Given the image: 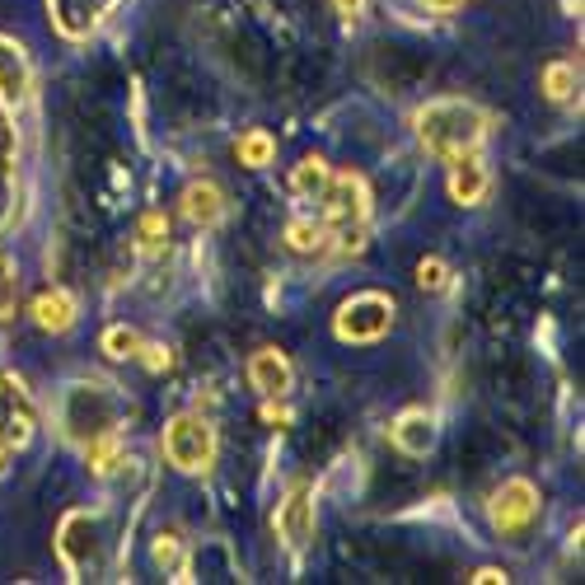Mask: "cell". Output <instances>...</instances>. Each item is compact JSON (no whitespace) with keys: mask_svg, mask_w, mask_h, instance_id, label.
Returning <instances> with one entry per match:
<instances>
[{"mask_svg":"<svg viewBox=\"0 0 585 585\" xmlns=\"http://www.w3.org/2000/svg\"><path fill=\"white\" fill-rule=\"evenodd\" d=\"M417 136L431 155L450 159V155H464L477 150L487 136V113L469 99H436L417 113Z\"/></svg>","mask_w":585,"mask_h":585,"instance_id":"1","label":"cell"},{"mask_svg":"<svg viewBox=\"0 0 585 585\" xmlns=\"http://www.w3.org/2000/svg\"><path fill=\"white\" fill-rule=\"evenodd\" d=\"M165 459L183 473H206L211 459H216V431H211V421L192 417V413L173 417L165 427Z\"/></svg>","mask_w":585,"mask_h":585,"instance_id":"2","label":"cell"},{"mask_svg":"<svg viewBox=\"0 0 585 585\" xmlns=\"http://www.w3.org/2000/svg\"><path fill=\"white\" fill-rule=\"evenodd\" d=\"M342 342H380L389 328H394V300L380 295V291H361L342 300L338 318H333Z\"/></svg>","mask_w":585,"mask_h":585,"instance_id":"3","label":"cell"},{"mask_svg":"<svg viewBox=\"0 0 585 585\" xmlns=\"http://www.w3.org/2000/svg\"><path fill=\"white\" fill-rule=\"evenodd\" d=\"M539 520V492L525 477H510V483L496 487L492 496V525L496 535H525L529 525Z\"/></svg>","mask_w":585,"mask_h":585,"instance_id":"4","label":"cell"},{"mask_svg":"<svg viewBox=\"0 0 585 585\" xmlns=\"http://www.w3.org/2000/svg\"><path fill=\"white\" fill-rule=\"evenodd\" d=\"M277 535L291 553H305L310 539H314V492L310 483H295L277 506Z\"/></svg>","mask_w":585,"mask_h":585,"instance_id":"5","label":"cell"},{"mask_svg":"<svg viewBox=\"0 0 585 585\" xmlns=\"http://www.w3.org/2000/svg\"><path fill=\"white\" fill-rule=\"evenodd\" d=\"M318 202H324V216H328L333 229L361 225V221H365V206H370L365 183L357 179V173H333L328 188H324V198H318Z\"/></svg>","mask_w":585,"mask_h":585,"instance_id":"6","label":"cell"},{"mask_svg":"<svg viewBox=\"0 0 585 585\" xmlns=\"http://www.w3.org/2000/svg\"><path fill=\"white\" fill-rule=\"evenodd\" d=\"M29 94H33V66H29L24 43L0 38V103L5 109H24Z\"/></svg>","mask_w":585,"mask_h":585,"instance_id":"7","label":"cell"},{"mask_svg":"<svg viewBox=\"0 0 585 585\" xmlns=\"http://www.w3.org/2000/svg\"><path fill=\"white\" fill-rule=\"evenodd\" d=\"M61 558H66V566L70 572H90V566L99 562V520L94 516H85V510H76V516H66V525H61Z\"/></svg>","mask_w":585,"mask_h":585,"instance_id":"8","label":"cell"},{"mask_svg":"<svg viewBox=\"0 0 585 585\" xmlns=\"http://www.w3.org/2000/svg\"><path fill=\"white\" fill-rule=\"evenodd\" d=\"M487 165L477 159V150H464V155H450V198L459 206H477L487 198Z\"/></svg>","mask_w":585,"mask_h":585,"instance_id":"9","label":"cell"},{"mask_svg":"<svg viewBox=\"0 0 585 585\" xmlns=\"http://www.w3.org/2000/svg\"><path fill=\"white\" fill-rule=\"evenodd\" d=\"M389 440H394L403 454H413V459L431 454V446H436V417L421 413V407H413V413H403L394 427H389Z\"/></svg>","mask_w":585,"mask_h":585,"instance_id":"10","label":"cell"},{"mask_svg":"<svg viewBox=\"0 0 585 585\" xmlns=\"http://www.w3.org/2000/svg\"><path fill=\"white\" fill-rule=\"evenodd\" d=\"M248 380H254L262 398H281L291 389V361L281 357L277 347H262V351H254V361H248Z\"/></svg>","mask_w":585,"mask_h":585,"instance_id":"11","label":"cell"},{"mask_svg":"<svg viewBox=\"0 0 585 585\" xmlns=\"http://www.w3.org/2000/svg\"><path fill=\"white\" fill-rule=\"evenodd\" d=\"M76 295L70 291H43L38 300H33V324H38L43 333H70L76 328Z\"/></svg>","mask_w":585,"mask_h":585,"instance_id":"12","label":"cell"},{"mask_svg":"<svg viewBox=\"0 0 585 585\" xmlns=\"http://www.w3.org/2000/svg\"><path fill=\"white\" fill-rule=\"evenodd\" d=\"M183 216H188L192 225L211 229V225H216V221L225 216L221 188H216V183H188V188H183Z\"/></svg>","mask_w":585,"mask_h":585,"instance_id":"13","label":"cell"},{"mask_svg":"<svg viewBox=\"0 0 585 585\" xmlns=\"http://www.w3.org/2000/svg\"><path fill=\"white\" fill-rule=\"evenodd\" d=\"M85 459H90V473L94 477H109L122 469V436L117 431H99L85 440Z\"/></svg>","mask_w":585,"mask_h":585,"instance_id":"14","label":"cell"},{"mask_svg":"<svg viewBox=\"0 0 585 585\" xmlns=\"http://www.w3.org/2000/svg\"><path fill=\"white\" fill-rule=\"evenodd\" d=\"M328 179H333V169H328L318 155H310V159H300V165H295L291 188H295V198L318 202V198H324V188H328Z\"/></svg>","mask_w":585,"mask_h":585,"instance_id":"15","label":"cell"},{"mask_svg":"<svg viewBox=\"0 0 585 585\" xmlns=\"http://www.w3.org/2000/svg\"><path fill=\"white\" fill-rule=\"evenodd\" d=\"M10 202H14V127L0 122V225L10 221Z\"/></svg>","mask_w":585,"mask_h":585,"instance_id":"16","label":"cell"},{"mask_svg":"<svg viewBox=\"0 0 585 585\" xmlns=\"http://www.w3.org/2000/svg\"><path fill=\"white\" fill-rule=\"evenodd\" d=\"M235 155H239V165L262 169V165H272V159H277V140L268 132H244L235 140Z\"/></svg>","mask_w":585,"mask_h":585,"instance_id":"17","label":"cell"},{"mask_svg":"<svg viewBox=\"0 0 585 585\" xmlns=\"http://www.w3.org/2000/svg\"><path fill=\"white\" fill-rule=\"evenodd\" d=\"M103 351H109L113 361H136V351H140V333L127 328V324H113L109 333H103Z\"/></svg>","mask_w":585,"mask_h":585,"instance_id":"18","label":"cell"},{"mask_svg":"<svg viewBox=\"0 0 585 585\" xmlns=\"http://www.w3.org/2000/svg\"><path fill=\"white\" fill-rule=\"evenodd\" d=\"M286 244L295 248V254H318V248H324V225H314V221H291V225H286Z\"/></svg>","mask_w":585,"mask_h":585,"instance_id":"19","label":"cell"},{"mask_svg":"<svg viewBox=\"0 0 585 585\" xmlns=\"http://www.w3.org/2000/svg\"><path fill=\"white\" fill-rule=\"evenodd\" d=\"M543 90H548V99H572L576 94V66L553 61L543 70Z\"/></svg>","mask_w":585,"mask_h":585,"instance_id":"20","label":"cell"},{"mask_svg":"<svg viewBox=\"0 0 585 585\" xmlns=\"http://www.w3.org/2000/svg\"><path fill=\"white\" fill-rule=\"evenodd\" d=\"M165 239H169V216L165 211H146L140 216V248L155 254V248H165Z\"/></svg>","mask_w":585,"mask_h":585,"instance_id":"21","label":"cell"},{"mask_svg":"<svg viewBox=\"0 0 585 585\" xmlns=\"http://www.w3.org/2000/svg\"><path fill=\"white\" fill-rule=\"evenodd\" d=\"M150 558L165 566V572H179V566H183V543H179V535H159L155 548H150Z\"/></svg>","mask_w":585,"mask_h":585,"instance_id":"22","label":"cell"},{"mask_svg":"<svg viewBox=\"0 0 585 585\" xmlns=\"http://www.w3.org/2000/svg\"><path fill=\"white\" fill-rule=\"evenodd\" d=\"M446 281H450V268H446L440 258H421V262H417V286H421V291H440Z\"/></svg>","mask_w":585,"mask_h":585,"instance_id":"23","label":"cell"},{"mask_svg":"<svg viewBox=\"0 0 585 585\" xmlns=\"http://www.w3.org/2000/svg\"><path fill=\"white\" fill-rule=\"evenodd\" d=\"M14 295H20V277H14L10 258H0V318L14 314Z\"/></svg>","mask_w":585,"mask_h":585,"instance_id":"24","label":"cell"},{"mask_svg":"<svg viewBox=\"0 0 585 585\" xmlns=\"http://www.w3.org/2000/svg\"><path fill=\"white\" fill-rule=\"evenodd\" d=\"M136 357L140 361H146V370H155V375H159V370H169V347H159V342H140V351H136Z\"/></svg>","mask_w":585,"mask_h":585,"instance_id":"25","label":"cell"},{"mask_svg":"<svg viewBox=\"0 0 585 585\" xmlns=\"http://www.w3.org/2000/svg\"><path fill=\"white\" fill-rule=\"evenodd\" d=\"M333 5H338V14H342V20H351V24L365 14V0H333Z\"/></svg>","mask_w":585,"mask_h":585,"instance_id":"26","label":"cell"},{"mask_svg":"<svg viewBox=\"0 0 585 585\" xmlns=\"http://www.w3.org/2000/svg\"><path fill=\"white\" fill-rule=\"evenodd\" d=\"M473 581H483V585H492V581H506V572H496V566H483Z\"/></svg>","mask_w":585,"mask_h":585,"instance_id":"27","label":"cell"},{"mask_svg":"<svg viewBox=\"0 0 585 585\" xmlns=\"http://www.w3.org/2000/svg\"><path fill=\"white\" fill-rule=\"evenodd\" d=\"M436 10H454V5H464V0H431Z\"/></svg>","mask_w":585,"mask_h":585,"instance_id":"28","label":"cell"},{"mask_svg":"<svg viewBox=\"0 0 585 585\" xmlns=\"http://www.w3.org/2000/svg\"><path fill=\"white\" fill-rule=\"evenodd\" d=\"M0 384H5V380H0Z\"/></svg>","mask_w":585,"mask_h":585,"instance_id":"29","label":"cell"}]
</instances>
